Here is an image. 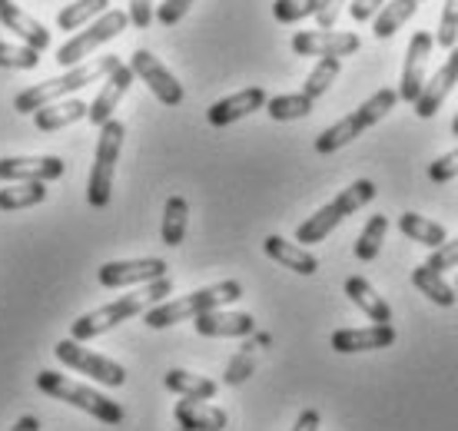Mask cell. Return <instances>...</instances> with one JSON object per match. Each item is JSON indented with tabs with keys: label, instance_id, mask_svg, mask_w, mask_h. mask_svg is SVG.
Wrapping results in <instances>:
<instances>
[{
	"label": "cell",
	"instance_id": "obj_1",
	"mask_svg": "<svg viewBox=\"0 0 458 431\" xmlns=\"http://www.w3.org/2000/svg\"><path fill=\"white\" fill-rule=\"evenodd\" d=\"M170 292H173V283L166 279V275H163V279H153V283H147V289H140V292H133V295H123V299L110 302V306L81 316L73 325H70V339L73 342L97 339V335H104L106 329H114V325H120V322H126V318H133V316H140V312L153 308Z\"/></svg>",
	"mask_w": 458,
	"mask_h": 431
},
{
	"label": "cell",
	"instance_id": "obj_2",
	"mask_svg": "<svg viewBox=\"0 0 458 431\" xmlns=\"http://www.w3.org/2000/svg\"><path fill=\"white\" fill-rule=\"evenodd\" d=\"M116 67H120V57H114V54L97 57V60H90V63H77V67H70L64 77L44 80V83H34V87H27L23 93H17V97H13V110L23 116L37 114L40 106H47V103H54V100H64L67 93L83 90L87 83L106 80Z\"/></svg>",
	"mask_w": 458,
	"mask_h": 431
},
{
	"label": "cell",
	"instance_id": "obj_3",
	"mask_svg": "<svg viewBox=\"0 0 458 431\" xmlns=\"http://www.w3.org/2000/svg\"><path fill=\"white\" fill-rule=\"evenodd\" d=\"M242 299V285L236 279H223L216 285H207V289H196V292L183 295V299H173V302H157L153 308H147V325L149 329H170L176 322H186V318H196L209 312V308H223L226 302H236Z\"/></svg>",
	"mask_w": 458,
	"mask_h": 431
},
{
	"label": "cell",
	"instance_id": "obj_4",
	"mask_svg": "<svg viewBox=\"0 0 458 431\" xmlns=\"http://www.w3.org/2000/svg\"><path fill=\"white\" fill-rule=\"evenodd\" d=\"M399 103V93L389 90V87H382V90H376L372 97H369L355 114L343 116L339 123H333L329 130H322L319 137H316V153H322V156H329V153H335V149L349 147L355 137H362L369 126H376L378 120H386V116L392 114V106Z\"/></svg>",
	"mask_w": 458,
	"mask_h": 431
},
{
	"label": "cell",
	"instance_id": "obj_5",
	"mask_svg": "<svg viewBox=\"0 0 458 431\" xmlns=\"http://www.w3.org/2000/svg\"><path fill=\"white\" fill-rule=\"evenodd\" d=\"M376 193L378 190H376V182L372 180H355L352 186H345L343 193L335 196L333 203H326L322 209H316V213H312L310 219L296 229V242H302V246L322 242V239L329 236L343 219H349L355 209H362L366 203H372Z\"/></svg>",
	"mask_w": 458,
	"mask_h": 431
},
{
	"label": "cell",
	"instance_id": "obj_6",
	"mask_svg": "<svg viewBox=\"0 0 458 431\" xmlns=\"http://www.w3.org/2000/svg\"><path fill=\"white\" fill-rule=\"evenodd\" d=\"M37 388H40L44 395L54 398V401H67L73 409L93 415L97 421H104V425H120V421L126 418V411L116 405L114 398L100 395V392H93V388H87V385H77V382H70L64 375L50 372V368L37 372Z\"/></svg>",
	"mask_w": 458,
	"mask_h": 431
},
{
	"label": "cell",
	"instance_id": "obj_7",
	"mask_svg": "<svg viewBox=\"0 0 458 431\" xmlns=\"http://www.w3.org/2000/svg\"><path fill=\"white\" fill-rule=\"evenodd\" d=\"M126 126L120 120H106L100 126V139H97V156H93V170L90 182H87V203L93 209H104L110 203V193H114V173H116V159H120V149H123Z\"/></svg>",
	"mask_w": 458,
	"mask_h": 431
},
{
	"label": "cell",
	"instance_id": "obj_8",
	"mask_svg": "<svg viewBox=\"0 0 458 431\" xmlns=\"http://www.w3.org/2000/svg\"><path fill=\"white\" fill-rule=\"evenodd\" d=\"M126 23H130V13H123V11L100 13V17H97V21H93L87 30L73 34L67 44L60 46V50H57V63H60V67H77V63H83V57H90L93 50H100L106 40H114V37L123 34Z\"/></svg>",
	"mask_w": 458,
	"mask_h": 431
},
{
	"label": "cell",
	"instance_id": "obj_9",
	"mask_svg": "<svg viewBox=\"0 0 458 431\" xmlns=\"http://www.w3.org/2000/svg\"><path fill=\"white\" fill-rule=\"evenodd\" d=\"M54 352H57V359L67 365V368L87 375V378L100 382V385H106V388L126 385L123 365H116L114 359H106V355H97V352H90V349H83V342L64 339L54 345Z\"/></svg>",
	"mask_w": 458,
	"mask_h": 431
},
{
	"label": "cell",
	"instance_id": "obj_10",
	"mask_svg": "<svg viewBox=\"0 0 458 431\" xmlns=\"http://www.w3.org/2000/svg\"><path fill=\"white\" fill-rule=\"evenodd\" d=\"M432 46H436V37L428 30H419V34L409 40V50H405V63H402V80H399V100L415 103L425 90V80H428V57H432Z\"/></svg>",
	"mask_w": 458,
	"mask_h": 431
},
{
	"label": "cell",
	"instance_id": "obj_11",
	"mask_svg": "<svg viewBox=\"0 0 458 431\" xmlns=\"http://www.w3.org/2000/svg\"><path fill=\"white\" fill-rule=\"evenodd\" d=\"M130 67H133V73L147 83L149 93H153L160 103H166V106H180V103H183V97H186L183 83L163 67L160 57H153L149 50H137L133 60H130Z\"/></svg>",
	"mask_w": 458,
	"mask_h": 431
},
{
	"label": "cell",
	"instance_id": "obj_12",
	"mask_svg": "<svg viewBox=\"0 0 458 431\" xmlns=\"http://www.w3.org/2000/svg\"><path fill=\"white\" fill-rule=\"evenodd\" d=\"M166 269L170 266L163 259H120V262H104L97 279L106 289H123V285H147L153 279H163Z\"/></svg>",
	"mask_w": 458,
	"mask_h": 431
},
{
	"label": "cell",
	"instance_id": "obj_13",
	"mask_svg": "<svg viewBox=\"0 0 458 431\" xmlns=\"http://www.w3.org/2000/svg\"><path fill=\"white\" fill-rule=\"evenodd\" d=\"M64 170L67 163L60 156H0V182H50Z\"/></svg>",
	"mask_w": 458,
	"mask_h": 431
},
{
	"label": "cell",
	"instance_id": "obj_14",
	"mask_svg": "<svg viewBox=\"0 0 458 431\" xmlns=\"http://www.w3.org/2000/svg\"><path fill=\"white\" fill-rule=\"evenodd\" d=\"M362 46L355 34H335V30H302L293 37V50L299 57H349Z\"/></svg>",
	"mask_w": 458,
	"mask_h": 431
},
{
	"label": "cell",
	"instance_id": "obj_15",
	"mask_svg": "<svg viewBox=\"0 0 458 431\" xmlns=\"http://www.w3.org/2000/svg\"><path fill=\"white\" fill-rule=\"evenodd\" d=\"M455 83H458V44L448 50V60L436 70V77L425 80L422 97L412 103L415 114L422 116V120H432V116L442 110V103L448 100V93H452V87H455Z\"/></svg>",
	"mask_w": 458,
	"mask_h": 431
},
{
	"label": "cell",
	"instance_id": "obj_16",
	"mask_svg": "<svg viewBox=\"0 0 458 431\" xmlns=\"http://www.w3.org/2000/svg\"><path fill=\"white\" fill-rule=\"evenodd\" d=\"M392 342H395V329H392V322H372V325H366V329L333 332V349L339 355L376 352V349H389Z\"/></svg>",
	"mask_w": 458,
	"mask_h": 431
},
{
	"label": "cell",
	"instance_id": "obj_17",
	"mask_svg": "<svg viewBox=\"0 0 458 431\" xmlns=\"http://www.w3.org/2000/svg\"><path fill=\"white\" fill-rule=\"evenodd\" d=\"M196 332L207 339H242L256 332V318L250 312H223V308H209L203 316H196Z\"/></svg>",
	"mask_w": 458,
	"mask_h": 431
},
{
	"label": "cell",
	"instance_id": "obj_18",
	"mask_svg": "<svg viewBox=\"0 0 458 431\" xmlns=\"http://www.w3.org/2000/svg\"><path fill=\"white\" fill-rule=\"evenodd\" d=\"M266 100H269V97H266L263 87H246V90L213 103L207 110V120H209V126H229V123H236V120H242V116L263 110Z\"/></svg>",
	"mask_w": 458,
	"mask_h": 431
},
{
	"label": "cell",
	"instance_id": "obj_19",
	"mask_svg": "<svg viewBox=\"0 0 458 431\" xmlns=\"http://www.w3.org/2000/svg\"><path fill=\"white\" fill-rule=\"evenodd\" d=\"M133 77H137V73H133V67H123V63H120V67H116L114 73L106 77L104 90L97 93V100H93L90 110H87V120H90V123L97 126V130H100V126H104L106 120H114L116 103L123 100L126 90L133 87Z\"/></svg>",
	"mask_w": 458,
	"mask_h": 431
},
{
	"label": "cell",
	"instance_id": "obj_20",
	"mask_svg": "<svg viewBox=\"0 0 458 431\" xmlns=\"http://www.w3.org/2000/svg\"><path fill=\"white\" fill-rule=\"evenodd\" d=\"M176 421H180V428L183 431H223L229 425L226 411L216 409V405H207V401H199V398H183V401H176Z\"/></svg>",
	"mask_w": 458,
	"mask_h": 431
},
{
	"label": "cell",
	"instance_id": "obj_21",
	"mask_svg": "<svg viewBox=\"0 0 458 431\" xmlns=\"http://www.w3.org/2000/svg\"><path fill=\"white\" fill-rule=\"evenodd\" d=\"M0 23H4L13 37H21L23 46L47 50V46L54 44V37H50V30H47L44 23L34 21L30 13L21 11V7H13V4H4V7H0Z\"/></svg>",
	"mask_w": 458,
	"mask_h": 431
},
{
	"label": "cell",
	"instance_id": "obj_22",
	"mask_svg": "<svg viewBox=\"0 0 458 431\" xmlns=\"http://www.w3.org/2000/svg\"><path fill=\"white\" fill-rule=\"evenodd\" d=\"M263 249L273 262L286 266V269H293V273H299V275H316V273H319V259H316L310 249L296 246V242H286L283 236H266Z\"/></svg>",
	"mask_w": 458,
	"mask_h": 431
},
{
	"label": "cell",
	"instance_id": "obj_23",
	"mask_svg": "<svg viewBox=\"0 0 458 431\" xmlns=\"http://www.w3.org/2000/svg\"><path fill=\"white\" fill-rule=\"evenodd\" d=\"M87 110H90V103H83V100H54L37 110L34 123L40 133H57L64 126L87 120Z\"/></svg>",
	"mask_w": 458,
	"mask_h": 431
},
{
	"label": "cell",
	"instance_id": "obj_24",
	"mask_svg": "<svg viewBox=\"0 0 458 431\" xmlns=\"http://www.w3.org/2000/svg\"><path fill=\"white\" fill-rule=\"evenodd\" d=\"M415 11H419V0H389V4H382L376 13V23H372L376 40H389V37H395L405 23L412 21Z\"/></svg>",
	"mask_w": 458,
	"mask_h": 431
},
{
	"label": "cell",
	"instance_id": "obj_25",
	"mask_svg": "<svg viewBox=\"0 0 458 431\" xmlns=\"http://www.w3.org/2000/svg\"><path fill=\"white\" fill-rule=\"evenodd\" d=\"M345 295L355 302V308H362L372 322H392V308L389 302L382 299V295L372 289V285L362 279V275H352V279H345Z\"/></svg>",
	"mask_w": 458,
	"mask_h": 431
},
{
	"label": "cell",
	"instance_id": "obj_26",
	"mask_svg": "<svg viewBox=\"0 0 458 431\" xmlns=\"http://www.w3.org/2000/svg\"><path fill=\"white\" fill-rule=\"evenodd\" d=\"M163 385L180 398H199V401H207V398L216 395V382H213V378L193 375V372H186V368H170V372L163 375Z\"/></svg>",
	"mask_w": 458,
	"mask_h": 431
},
{
	"label": "cell",
	"instance_id": "obj_27",
	"mask_svg": "<svg viewBox=\"0 0 458 431\" xmlns=\"http://www.w3.org/2000/svg\"><path fill=\"white\" fill-rule=\"evenodd\" d=\"M412 285L419 289L422 295H428L436 306H442V308H452L455 306V289L442 279V273H436V269H428V266H419V269H412Z\"/></svg>",
	"mask_w": 458,
	"mask_h": 431
},
{
	"label": "cell",
	"instance_id": "obj_28",
	"mask_svg": "<svg viewBox=\"0 0 458 431\" xmlns=\"http://www.w3.org/2000/svg\"><path fill=\"white\" fill-rule=\"evenodd\" d=\"M399 229L412 239V242H422V246H428V249H438V246L448 239L445 226H438V223H432V219H425V216H419V213H402Z\"/></svg>",
	"mask_w": 458,
	"mask_h": 431
},
{
	"label": "cell",
	"instance_id": "obj_29",
	"mask_svg": "<svg viewBox=\"0 0 458 431\" xmlns=\"http://www.w3.org/2000/svg\"><path fill=\"white\" fill-rule=\"evenodd\" d=\"M186 223H190V206H186V199L183 196H170V199H166V209H163V242H166L170 249L183 246Z\"/></svg>",
	"mask_w": 458,
	"mask_h": 431
},
{
	"label": "cell",
	"instance_id": "obj_30",
	"mask_svg": "<svg viewBox=\"0 0 458 431\" xmlns=\"http://www.w3.org/2000/svg\"><path fill=\"white\" fill-rule=\"evenodd\" d=\"M47 199V182H13L0 190V209L13 213V209H30Z\"/></svg>",
	"mask_w": 458,
	"mask_h": 431
},
{
	"label": "cell",
	"instance_id": "obj_31",
	"mask_svg": "<svg viewBox=\"0 0 458 431\" xmlns=\"http://www.w3.org/2000/svg\"><path fill=\"white\" fill-rule=\"evenodd\" d=\"M316 110V100H310L306 93H283V97H273L266 100V114L273 116L276 123H286V120H302Z\"/></svg>",
	"mask_w": 458,
	"mask_h": 431
},
{
	"label": "cell",
	"instance_id": "obj_32",
	"mask_svg": "<svg viewBox=\"0 0 458 431\" xmlns=\"http://www.w3.org/2000/svg\"><path fill=\"white\" fill-rule=\"evenodd\" d=\"M106 4H110V0H73V4H67V7L57 13V27L60 30H81L83 23L97 21L100 13L110 11Z\"/></svg>",
	"mask_w": 458,
	"mask_h": 431
},
{
	"label": "cell",
	"instance_id": "obj_33",
	"mask_svg": "<svg viewBox=\"0 0 458 431\" xmlns=\"http://www.w3.org/2000/svg\"><path fill=\"white\" fill-rule=\"evenodd\" d=\"M259 345H263V349L269 345V335H266V332H259L256 342L242 345L240 352L233 355V362L226 365V375H223V382H226V385H242V382L250 378L252 368H256V349H259Z\"/></svg>",
	"mask_w": 458,
	"mask_h": 431
},
{
	"label": "cell",
	"instance_id": "obj_34",
	"mask_svg": "<svg viewBox=\"0 0 458 431\" xmlns=\"http://www.w3.org/2000/svg\"><path fill=\"white\" fill-rule=\"evenodd\" d=\"M386 232H389V219L378 213L372 216L366 223V229L359 232V239H355V259L359 262H372L378 256V249H382V242H386Z\"/></svg>",
	"mask_w": 458,
	"mask_h": 431
},
{
	"label": "cell",
	"instance_id": "obj_35",
	"mask_svg": "<svg viewBox=\"0 0 458 431\" xmlns=\"http://www.w3.org/2000/svg\"><path fill=\"white\" fill-rule=\"evenodd\" d=\"M339 70H343V60H339V57H319V63H316V67H312V73L306 77V87H302V93H306L310 100H319L322 93L335 83Z\"/></svg>",
	"mask_w": 458,
	"mask_h": 431
},
{
	"label": "cell",
	"instance_id": "obj_36",
	"mask_svg": "<svg viewBox=\"0 0 458 431\" xmlns=\"http://www.w3.org/2000/svg\"><path fill=\"white\" fill-rule=\"evenodd\" d=\"M40 63V50L34 46L0 44V67L4 70H34Z\"/></svg>",
	"mask_w": 458,
	"mask_h": 431
},
{
	"label": "cell",
	"instance_id": "obj_37",
	"mask_svg": "<svg viewBox=\"0 0 458 431\" xmlns=\"http://www.w3.org/2000/svg\"><path fill=\"white\" fill-rule=\"evenodd\" d=\"M319 7V0H276L273 4V17L279 23H299L312 17Z\"/></svg>",
	"mask_w": 458,
	"mask_h": 431
},
{
	"label": "cell",
	"instance_id": "obj_38",
	"mask_svg": "<svg viewBox=\"0 0 458 431\" xmlns=\"http://www.w3.org/2000/svg\"><path fill=\"white\" fill-rule=\"evenodd\" d=\"M436 44L452 50L458 44V0H445V11H442V21H438V34Z\"/></svg>",
	"mask_w": 458,
	"mask_h": 431
},
{
	"label": "cell",
	"instance_id": "obj_39",
	"mask_svg": "<svg viewBox=\"0 0 458 431\" xmlns=\"http://www.w3.org/2000/svg\"><path fill=\"white\" fill-rule=\"evenodd\" d=\"M428 269H436V273H445V269H455L458 266V239H445L438 249H432V256L425 259Z\"/></svg>",
	"mask_w": 458,
	"mask_h": 431
},
{
	"label": "cell",
	"instance_id": "obj_40",
	"mask_svg": "<svg viewBox=\"0 0 458 431\" xmlns=\"http://www.w3.org/2000/svg\"><path fill=\"white\" fill-rule=\"evenodd\" d=\"M193 4H196V0H163L160 7L153 11V21H160L163 27H173V23L183 21Z\"/></svg>",
	"mask_w": 458,
	"mask_h": 431
},
{
	"label": "cell",
	"instance_id": "obj_41",
	"mask_svg": "<svg viewBox=\"0 0 458 431\" xmlns=\"http://www.w3.org/2000/svg\"><path fill=\"white\" fill-rule=\"evenodd\" d=\"M458 176V149L445 153V156H438L432 166H428V180L432 182H448Z\"/></svg>",
	"mask_w": 458,
	"mask_h": 431
},
{
	"label": "cell",
	"instance_id": "obj_42",
	"mask_svg": "<svg viewBox=\"0 0 458 431\" xmlns=\"http://www.w3.org/2000/svg\"><path fill=\"white\" fill-rule=\"evenodd\" d=\"M345 0H319V7H316V23H319V30H333L335 21H339V13H343Z\"/></svg>",
	"mask_w": 458,
	"mask_h": 431
},
{
	"label": "cell",
	"instance_id": "obj_43",
	"mask_svg": "<svg viewBox=\"0 0 458 431\" xmlns=\"http://www.w3.org/2000/svg\"><path fill=\"white\" fill-rule=\"evenodd\" d=\"M130 21H133V27L147 30L153 23V0H130Z\"/></svg>",
	"mask_w": 458,
	"mask_h": 431
},
{
	"label": "cell",
	"instance_id": "obj_44",
	"mask_svg": "<svg viewBox=\"0 0 458 431\" xmlns=\"http://www.w3.org/2000/svg\"><path fill=\"white\" fill-rule=\"evenodd\" d=\"M382 4H389V0H352V4H349V13H352V21H359V23L372 21Z\"/></svg>",
	"mask_w": 458,
	"mask_h": 431
},
{
	"label": "cell",
	"instance_id": "obj_45",
	"mask_svg": "<svg viewBox=\"0 0 458 431\" xmlns=\"http://www.w3.org/2000/svg\"><path fill=\"white\" fill-rule=\"evenodd\" d=\"M293 431H319V411H316V409H306V411H302V415L296 418Z\"/></svg>",
	"mask_w": 458,
	"mask_h": 431
},
{
	"label": "cell",
	"instance_id": "obj_46",
	"mask_svg": "<svg viewBox=\"0 0 458 431\" xmlns=\"http://www.w3.org/2000/svg\"><path fill=\"white\" fill-rule=\"evenodd\" d=\"M11 431H40V421L34 415H23V418H17V425Z\"/></svg>",
	"mask_w": 458,
	"mask_h": 431
},
{
	"label": "cell",
	"instance_id": "obj_47",
	"mask_svg": "<svg viewBox=\"0 0 458 431\" xmlns=\"http://www.w3.org/2000/svg\"><path fill=\"white\" fill-rule=\"evenodd\" d=\"M452 133H455V137H458V116H455V123H452Z\"/></svg>",
	"mask_w": 458,
	"mask_h": 431
},
{
	"label": "cell",
	"instance_id": "obj_48",
	"mask_svg": "<svg viewBox=\"0 0 458 431\" xmlns=\"http://www.w3.org/2000/svg\"><path fill=\"white\" fill-rule=\"evenodd\" d=\"M4 4H11V0H0V7H4Z\"/></svg>",
	"mask_w": 458,
	"mask_h": 431
},
{
	"label": "cell",
	"instance_id": "obj_49",
	"mask_svg": "<svg viewBox=\"0 0 458 431\" xmlns=\"http://www.w3.org/2000/svg\"><path fill=\"white\" fill-rule=\"evenodd\" d=\"M455 289H458V283H455Z\"/></svg>",
	"mask_w": 458,
	"mask_h": 431
}]
</instances>
